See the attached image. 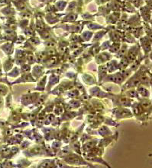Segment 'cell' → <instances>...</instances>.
<instances>
[{"instance_id":"obj_1","label":"cell","mask_w":152,"mask_h":168,"mask_svg":"<svg viewBox=\"0 0 152 168\" xmlns=\"http://www.w3.org/2000/svg\"><path fill=\"white\" fill-rule=\"evenodd\" d=\"M139 91H140V93H141V95H143V96H146L147 97L148 95V91H147L145 88H139Z\"/></svg>"}]
</instances>
